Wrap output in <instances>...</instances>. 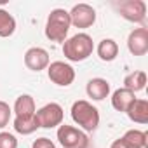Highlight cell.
<instances>
[{
  "mask_svg": "<svg viewBox=\"0 0 148 148\" xmlns=\"http://www.w3.org/2000/svg\"><path fill=\"white\" fill-rule=\"evenodd\" d=\"M94 51V42L87 33H77L63 42V54L68 61L80 63L86 61Z\"/></svg>",
  "mask_w": 148,
  "mask_h": 148,
  "instance_id": "cell-1",
  "label": "cell"
},
{
  "mask_svg": "<svg viewBox=\"0 0 148 148\" xmlns=\"http://www.w3.org/2000/svg\"><path fill=\"white\" fill-rule=\"evenodd\" d=\"M71 21L70 14L64 9H52L51 14L47 16L45 23V37L51 42H64L70 32Z\"/></svg>",
  "mask_w": 148,
  "mask_h": 148,
  "instance_id": "cell-2",
  "label": "cell"
},
{
  "mask_svg": "<svg viewBox=\"0 0 148 148\" xmlns=\"http://www.w3.org/2000/svg\"><path fill=\"white\" fill-rule=\"evenodd\" d=\"M71 119L77 125H80L84 131L92 132L99 125V112L96 106H92L86 99H79L71 105Z\"/></svg>",
  "mask_w": 148,
  "mask_h": 148,
  "instance_id": "cell-3",
  "label": "cell"
},
{
  "mask_svg": "<svg viewBox=\"0 0 148 148\" xmlns=\"http://www.w3.org/2000/svg\"><path fill=\"white\" fill-rule=\"evenodd\" d=\"M58 141L63 148H87L89 146V138L84 131L73 127V125H66L61 124L58 127Z\"/></svg>",
  "mask_w": 148,
  "mask_h": 148,
  "instance_id": "cell-4",
  "label": "cell"
},
{
  "mask_svg": "<svg viewBox=\"0 0 148 148\" xmlns=\"http://www.w3.org/2000/svg\"><path fill=\"white\" fill-rule=\"evenodd\" d=\"M63 117H64V112H63L61 105H58V103H47L40 110L35 112L37 124H38V127H44V129H52L56 125H61Z\"/></svg>",
  "mask_w": 148,
  "mask_h": 148,
  "instance_id": "cell-5",
  "label": "cell"
},
{
  "mask_svg": "<svg viewBox=\"0 0 148 148\" xmlns=\"http://www.w3.org/2000/svg\"><path fill=\"white\" fill-rule=\"evenodd\" d=\"M47 75L49 80L54 82L59 87H68L75 80V70L71 68V64L64 61H54L47 66Z\"/></svg>",
  "mask_w": 148,
  "mask_h": 148,
  "instance_id": "cell-6",
  "label": "cell"
},
{
  "mask_svg": "<svg viewBox=\"0 0 148 148\" xmlns=\"http://www.w3.org/2000/svg\"><path fill=\"white\" fill-rule=\"evenodd\" d=\"M120 16L131 23H143L146 18V4L143 0H122L115 4Z\"/></svg>",
  "mask_w": 148,
  "mask_h": 148,
  "instance_id": "cell-7",
  "label": "cell"
},
{
  "mask_svg": "<svg viewBox=\"0 0 148 148\" xmlns=\"http://www.w3.org/2000/svg\"><path fill=\"white\" fill-rule=\"evenodd\" d=\"M70 21L75 28H89L96 23V11L89 4H77L68 12Z\"/></svg>",
  "mask_w": 148,
  "mask_h": 148,
  "instance_id": "cell-8",
  "label": "cell"
},
{
  "mask_svg": "<svg viewBox=\"0 0 148 148\" xmlns=\"http://www.w3.org/2000/svg\"><path fill=\"white\" fill-rule=\"evenodd\" d=\"M127 49L132 56H145L148 52V28H134L127 37Z\"/></svg>",
  "mask_w": 148,
  "mask_h": 148,
  "instance_id": "cell-9",
  "label": "cell"
},
{
  "mask_svg": "<svg viewBox=\"0 0 148 148\" xmlns=\"http://www.w3.org/2000/svg\"><path fill=\"white\" fill-rule=\"evenodd\" d=\"M25 64L32 71H42L49 66V52L42 47H30L25 52Z\"/></svg>",
  "mask_w": 148,
  "mask_h": 148,
  "instance_id": "cell-10",
  "label": "cell"
},
{
  "mask_svg": "<svg viewBox=\"0 0 148 148\" xmlns=\"http://www.w3.org/2000/svg\"><path fill=\"white\" fill-rule=\"evenodd\" d=\"M86 91H87V96L92 98L94 101H103V99L108 98V94H110V82L105 80V79H99V77L91 79V80L87 82Z\"/></svg>",
  "mask_w": 148,
  "mask_h": 148,
  "instance_id": "cell-11",
  "label": "cell"
},
{
  "mask_svg": "<svg viewBox=\"0 0 148 148\" xmlns=\"http://www.w3.org/2000/svg\"><path fill=\"white\" fill-rule=\"evenodd\" d=\"M125 113L136 124H148V101L146 99H134Z\"/></svg>",
  "mask_w": 148,
  "mask_h": 148,
  "instance_id": "cell-12",
  "label": "cell"
},
{
  "mask_svg": "<svg viewBox=\"0 0 148 148\" xmlns=\"http://www.w3.org/2000/svg\"><path fill=\"white\" fill-rule=\"evenodd\" d=\"M136 99L134 92H131L129 89L122 87V89H117L113 94H112V106L117 110V112H127V108L132 105V101Z\"/></svg>",
  "mask_w": 148,
  "mask_h": 148,
  "instance_id": "cell-13",
  "label": "cell"
},
{
  "mask_svg": "<svg viewBox=\"0 0 148 148\" xmlns=\"http://www.w3.org/2000/svg\"><path fill=\"white\" fill-rule=\"evenodd\" d=\"M12 112L16 113V117H33L37 112L35 110V99L30 94H21L16 99Z\"/></svg>",
  "mask_w": 148,
  "mask_h": 148,
  "instance_id": "cell-14",
  "label": "cell"
},
{
  "mask_svg": "<svg viewBox=\"0 0 148 148\" xmlns=\"http://www.w3.org/2000/svg\"><path fill=\"white\" fill-rule=\"evenodd\" d=\"M96 51H98V56H99L101 61L110 63V61H113V59L119 56V44H117L113 38H103V40L98 44Z\"/></svg>",
  "mask_w": 148,
  "mask_h": 148,
  "instance_id": "cell-15",
  "label": "cell"
},
{
  "mask_svg": "<svg viewBox=\"0 0 148 148\" xmlns=\"http://www.w3.org/2000/svg\"><path fill=\"white\" fill-rule=\"evenodd\" d=\"M146 132L145 131H139V129H129L124 136H122V141L129 146V148H145L148 139H146Z\"/></svg>",
  "mask_w": 148,
  "mask_h": 148,
  "instance_id": "cell-16",
  "label": "cell"
},
{
  "mask_svg": "<svg viewBox=\"0 0 148 148\" xmlns=\"http://www.w3.org/2000/svg\"><path fill=\"white\" fill-rule=\"evenodd\" d=\"M145 86H146V73L145 71H132L129 75H125V79H124V87L129 89L131 92L143 91Z\"/></svg>",
  "mask_w": 148,
  "mask_h": 148,
  "instance_id": "cell-17",
  "label": "cell"
},
{
  "mask_svg": "<svg viewBox=\"0 0 148 148\" xmlns=\"http://www.w3.org/2000/svg\"><path fill=\"white\" fill-rule=\"evenodd\" d=\"M38 129V124H37V119L35 115L33 117H16L14 119V131L26 136V134H32Z\"/></svg>",
  "mask_w": 148,
  "mask_h": 148,
  "instance_id": "cell-18",
  "label": "cell"
},
{
  "mask_svg": "<svg viewBox=\"0 0 148 148\" xmlns=\"http://www.w3.org/2000/svg\"><path fill=\"white\" fill-rule=\"evenodd\" d=\"M16 32V19L14 16L5 11V9H0V37H11Z\"/></svg>",
  "mask_w": 148,
  "mask_h": 148,
  "instance_id": "cell-19",
  "label": "cell"
},
{
  "mask_svg": "<svg viewBox=\"0 0 148 148\" xmlns=\"http://www.w3.org/2000/svg\"><path fill=\"white\" fill-rule=\"evenodd\" d=\"M11 113H12V108H11L5 101H0V129H4V127L9 124Z\"/></svg>",
  "mask_w": 148,
  "mask_h": 148,
  "instance_id": "cell-20",
  "label": "cell"
},
{
  "mask_svg": "<svg viewBox=\"0 0 148 148\" xmlns=\"http://www.w3.org/2000/svg\"><path fill=\"white\" fill-rule=\"evenodd\" d=\"M0 148H18V139L11 132H0Z\"/></svg>",
  "mask_w": 148,
  "mask_h": 148,
  "instance_id": "cell-21",
  "label": "cell"
},
{
  "mask_svg": "<svg viewBox=\"0 0 148 148\" xmlns=\"http://www.w3.org/2000/svg\"><path fill=\"white\" fill-rule=\"evenodd\" d=\"M32 148H56V145L49 138H37L32 145Z\"/></svg>",
  "mask_w": 148,
  "mask_h": 148,
  "instance_id": "cell-22",
  "label": "cell"
},
{
  "mask_svg": "<svg viewBox=\"0 0 148 148\" xmlns=\"http://www.w3.org/2000/svg\"><path fill=\"white\" fill-rule=\"evenodd\" d=\"M110 148H129L124 141H122V138H119V139H115L113 143H112V146Z\"/></svg>",
  "mask_w": 148,
  "mask_h": 148,
  "instance_id": "cell-23",
  "label": "cell"
}]
</instances>
